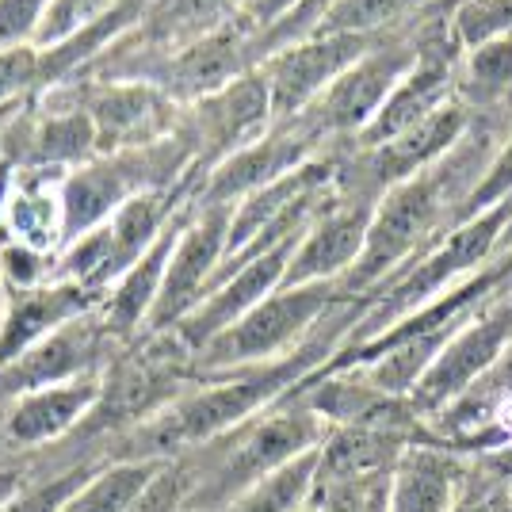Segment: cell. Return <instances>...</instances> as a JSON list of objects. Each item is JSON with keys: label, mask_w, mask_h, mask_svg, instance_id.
<instances>
[{"label": "cell", "mask_w": 512, "mask_h": 512, "mask_svg": "<svg viewBox=\"0 0 512 512\" xmlns=\"http://www.w3.org/2000/svg\"><path fill=\"white\" fill-rule=\"evenodd\" d=\"M509 230H512V195L505 203L490 207V211L467 218V222H455L448 234L436 237L413 264H406L398 276L390 279V283H383L371 295V306H367L360 329L352 333L348 344L379 337L390 325L409 318L413 310L436 302L440 295H448L451 287H459L470 276H478L482 268H490L493 260H497V253H501Z\"/></svg>", "instance_id": "6da1fadb"}, {"label": "cell", "mask_w": 512, "mask_h": 512, "mask_svg": "<svg viewBox=\"0 0 512 512\" xmlns=\"http://www.w3.org/2000/svg\"><path fill=\"white\" fill-rule=\"evenodd\" d=\"M348 299L337 283H310V287H279L276 295L256 306L253 314L218 333L211 344L195 352V371L199 375H222V371H241L256 363H272L291 356L295 348L314 337L321 321L329 318L341 302Z\"/></svg>", "instance_id": "7a4b0ae2"}, {"label": "cell", "mask_w": 512, "mask_h": 512, "mask_svg": "<svg viewBox=\"0 0 512 512\" xmlns=\"http://www.w3.org/2000/svg\"><path fill=\"white\" fill-rule=\"evenodd\" d=\"M417 54H421V20L406 31L383 35L363 58L348 65L299 119L318 134L325 146H337L341 138H352V146H356V138L383 111L386 96L417 65Z\"/></svg>", "instance_id": "3957f363"}, {"label": "cell", "mask_w": 512, "mask_h": 512, "mask_svg": "<svg viewBox=\"0 0 512 512\" xmlns=\"http://www.w3.org/2000/svg\"><path fill=\"white\" fill-rule=\"evenodd\" d=\"M512 348V283L501 287L474 318L444 344V352L428 367V375L413 390V406L421 417L444 413L463 394L474 390L493 371V363Z\"/></svg>", "instance_id": "277c9868"}, {"label": "cell", "mask_w": 512, "mask_h": 512, "mask_svg": "<svg viewBox=\"0 0 512 512\" xmlns=\"http://www.w3.org/2000/svg\"><path fill=\"white\" fill-rule=\"evenodd\" d=\"M230 211L234 207H199L195 203V214L188 218L184 234L172 249L161 295H157V306L146 321V337H169L172 329L207 299L214 276L226 260Z\"/></svg>", "instance_id": "5b68a950"}, {"label": "cell", "mask_w": 512, "mask_h": 512, "mask_svg": "<svg viewBox=\"0 0 512 512\" xmlns=\"http://www.w3.org/2000/svg\"><path fill=\"white\" fill-rule=\"evenodd\" d=\"M383 35H310L283 46L256 65L272 96V119L291 123L341 77L348 65L363 58Z\"/></svg>", "instance_id": "8992f818"}, {"label": "cell", "mask_w": 512, "mask_h": 512, "mask_svg": "<svg viewBox=\"0 0 512 512\" xmlns=\"http://www.w3.org/2000/svg\"><path fill=\"white\" fill-rule=\"evenodd\" d=\"M325 150H333V146H325L302 119L276 123L268 134H260L256 142H249L245 150H237L226 161H218L203 176L195 203L199 207H234L245 195H253L260 188L283 180V176H291V172L302 169L306 161H314Z\"/></svg>", "instance_id": "52a82bcc"}, {"label": "cell", "mask_w": 512, "mask_h": 512, "mask_svg": "<svg viewBox=\"0 0 512 512\" xmlns=\"http://www.w3.org/2000/svg\"><path fill=\"white\" fill-rule=\"evenodd\" d=\"M375 195L344 188L333 195L321 214L306 226L299 249L291 256V268L283 287H310V283H337L356 268L363 245H367V230H371V214H375Z\"/></svg>", "instance_id": "ba28073f"}, {"label": "cell", "mask_w": 512, "mask_h": 512, "mask_svg": "<svg viewBox=\"0 0 512 512\" xmlns=\"http://www.w3.org/2000/svg\"><path fill=\"white\" fill-rule=\"evenodd\" d=\"M180 127L192 138L199 169L207 176L218 161H226L230 153L245 150L249 142H256L260 134H268V130L276 127L272 96H268L264 77L253 69V73L237 77L234 85H226L222 92L188 104V115H184Z\"/></svg>", "instance_id": "9c48e42d"}, {"label": "cell", "mask_w": 512, "mask_h": 512, "mask_svg": "<svg viewBox=\"0 0 512 512\" xmlns=\"http://www.w3.org/2000/svg\"><path fill=\"white\" fill-rule=\"evenodd\" d=\"M104 394L107 371L16 394L4 406V444H12L16 451H43L50 444H62L104 406Z\"/></svg>", "instance_id": "30bf717a"}, {"label": "cell", "mask_w": 512, "mask_h": 512, "mask_svg": "<svg viewBox=\"0 0 512 512\" xmlns=\"http://www.w3.org/2000/svg\"><path fill=\"white\" fill-rule=\"evenodd\" d=\"M81 107L96 123L100 153L142 150L153 142H165L180 127L176 100L153 81H104L85 92Z\"/></svg>", "instance_id": "8fae6325"}, {"label": "cell", "mask_w": 512, "mask_h": 512, "mask_svg": "<svg viewBox=\"0 0 512 512\" xmlns=\"http://www.w3.org/2000/svg\"><path fill=\"white\" fill-rule=\"evenodd\" d=\"M115 341L100 310H92L85 318L69 321L58 333H50L39 341L27 356L0 371V398H16L39 386L69 383L92 371H104V352Z\"/></svg>", "instance_id": "7c38bea8"}, {"label": "cell", "mask_w": 512, "mask_h": 512, "mask_svg": "<svg viewBox=\"0 0 512 512\" xmlns=\"http://www.w3.org/2000/svg\"><path fill=\"white\" fill-rule=\"evenodd\" d=\"M104 299L73 279H46L35 287L8 291V306L0 318V371L27 356L39 341L58 333L69 321L100 310Z\"/></svg>", "instance_id": "4fadbf2b"}, {"label": "cell", "mask_w": 512, "mask_h": 512, "mask_svg": "<svg viewBox=\"0 0 512 512\" xmlns=\"http://www.w3.org/2000/svg\"><path fill=\"white\" fill-rule=\"evenodd\" d=\"M467 467L448 440H428L402 451L390 470V512H451L467 486Z\"/></svg>", "instance_id": "5bb4252c"}, {"label": "cell", "mask_w": 512, "mask_h": 512, "mask_svg": "<svg viewBox=\"0 0 512 512\" xmlns=\"http://www.w3.org/2000/svg\"><path fill=\"white\" fill-rule=\"evenodd\" d=\"M165 463L169 459L157 455H115L92 467V474L65 501L62 512H134L161 478Z\"/></svg>", "instance_id": "9a60e30c"}, {"label": "cell", "mask_w": 512, "mask_h": 512, "mask_svg": "<svg viewBox=\"0 0 512 512\" xmlns=\"http://www.w3.org/2000/svg\"><path fill=\"white\" fill-rule=\"evenodd\" d=\"M92 157H100V134L85 107H62L46 111L31 127L23 146V169L73 172Z\"/></svg>", "instance_id": "2e32d148"}, {"label": "cell", "mask_w": 512, "mask_h": 512, "mask_svg": "<svg viewBox=\"0 0 512 512\" xmlns=\"http://www.w3.org/2000/svg\"><path fill=\"white\" fill-rule=\"evenodd\" d=\"M444 4L448 0H329L314 35H390Z\"/></svg>", "instance_id": "e0dca14e"}, {"label": "cell", "mask_w": 512, "mask_h": 512, "mask_svg": "<svg viewBox=\"0 0 512 512\" xmlns=\"http://www.w3.org/2000/svg\"><path fill=\"white\" fill-rule=\"evenodd\" d=\"M459 100L474 111H512V35L463 54Z\"/></svg>", "instance_id": "ac0fdd59"}, {"label": "cell", "mask_w": 512, "mask_h": 512, "mask_svg": "<svg viewBox=\"0 0 512 512\" xmlns=\"http://www.w3.org/2000/svg\"><path fill=\"white\" fill-rule=\"evenodd\" d=\"M142 8H146V0H119L100 23H92L81 35H73V39H65V43L43 50V88L62 85L73 69H81V65H88L92 58H100L107 46L127 31L130 23H138Z\"/></svg>", "instance_id": "d6986e66"}, {"label": "cell", "mask_w": 512, "mask_h": 512, "mask_svg": "<svg viewBox=\"0 0 512 512\" xmlns=\"http://www.w3.org/2000/svg\"><path fill=\"white\" fill-rule=\"evenodd\" d=\"M318 463H321V448L306 451L302 459L287 463L283 470L260 478L256 486L234 497L226 509L218 512H302L310 505V493H314V482H318Z\"/></svg>", "instance_id": "ffe728a7"}, {"label": "cell", "mask_w": 512, "mask_h": 512, "mask_svg": "<svg viewBox=\"0 0 512 512\" xmlns=\"http://www.w3.org/2000/svg\"><path fill=\"white\" fill-rule=\"evenodd\" d=\"M249 8V0H169L161 8V31L176 46H188L218 27L234 23Z\"/></svg>", "instance_id": "44dd1931"}, {"label": "cell", "mask_w": 512, "mask_h": 512, "mask_svg": "<svg viewBox=\"0 0 512 512\" xmlns=\"http://www.w3.org/2000/svg\"><path fill=\"white\" fill-rule=\"evenodd\" d=\"M444 12L451 39L463 54L512 35V0H455Z\"/></svg>", "instance_id": "7402d4cb"}, {"label": "cell", "mask_w": 512, "mask_h": 512, "mask_svg": "<svg viewBox=\"0 0 512 512\" xmlns=\"http://www.w3.org/2000/svg\"><path fill=\"white\" fill-rule=\"evenodd\" d=\"M115 4H119V0H50V4H46L43 27H39V35H35V46H39V50H50V46L81 35L85 27L104 20Z\"/></svg>", "instance_id": "603a6c76"}, {"label": "cell", "mask_w": 512, "mask_h": 512, "mask_svg": "<svg viewBox=\"0 0 512 512\" xmlns=\"http://www.w3.org/2000/svg\"><path fill=\"white\" fill-rule=\"evenodd\" d=\"M43 88V50L39 46H12L0 50V111L20 104L23 96Z\"/></svg>", "instance_id": "cb8c5ba5"}, {"label": "cell", "mask_w": 512, "mask_h": 512, "mask_svg": "<svg viewBox=\"0 0 512 512\" xmlns=\"http://www.w3.org/2000/svg\"><path fill=\"white\" fill-rule=\"evenodd\" d=\"M505 394H512V348L493 363V371L482 379V383H474L470 394H463L455 406L444 409V417H451V428H459L463 421H474L478 413L497 409L501 402H505Z\"/></svg>", "instance_id": "d4e9b609"}, {"label": "cell", "mask_w": 512, "mask_h": 512, "mask_svg": "<svg viewBox=\"0 0 512 512\" xmlns=\"http://www.w3.org/2000/svg\"><path fill=\"white\" fill-rule=\"evenodd\" d=\"M512 195V134H505V142L497 146V153H493L490 169H486V176H482V184L470 192L467 207H463V214H459V222H467V218H474V214L490 211V207H497V203H505Z\"/></svg>", "instance_id": "484cf974"}, {"label": "cell", "mask_w": 512, "mask_h": 512, "mask_svg": "<svg viewBox=\"0 0 512 512\" xmlns=\"http://www.w3.org/2000/svg\"><path fill=\"white\" fill-rule=\"evenodd\" d=\"M50 0H0V50L35 46Z\"/></svg>", "instance_id": "4316f807"}, {"label": "cell", "mask_w": 512, "mask_h": 512, "mask_svg": "<svg viewBox=\"0 0 512 512\" xmlns=\"http://www.w3.org/2000/svg\"><path fill=\"white\" fill-rule=\"evenodd\" d=\"M451 512H512V486L493 478L490 470H486V478H467Z\"/></svg>", "instance_id": "83f0119b"}, {"label": "cell", "mask_w": 512, "mask_h": 512, "mask_svg": "<svg viewBox=\"0 0 512 512\" xmlns=\"http://www.w3.org/2000/svg\"><path fill=\"white\" fill-rule=\"evenodd\" d=\"M16 157H8V153H0V222H4V211H8V199L16 192Z\"/></svg>", "instance_id": "f1b7e54d"}, {"label": "cell", "mask_w": 512, "mask_h": 512, "mask_svg": "<svg viewBox=\"0 0 512 512\" xmlns=\"http://www.w3.org/2000/svg\"><path fill=\"white\" fill-rule=\"evenodd\" d=\"M386 490H390V474H386L383 482H375L371 493L363 497V509L360 512H390V501H386Z\"/></svg>", "instance_id": "f546056e"}, {"label": "cell", "mask_w": 512, "mask_h": 512, "mask_svg": "<svg viewBox=\"0 0 512 512\" xmlns=\"http://www.w3.org/2000/svg\"><path fill=\"white\" fill-rule=\"evenodd\" d=\"M4 306H8V283L0 276V318H4Z\"/></svg>", "instance_id": "4dcf8cb0"}, {"label": "cell", "mask_w": 512, "mask_h": 512, "mask_svg": "<svg viewBox=\"0 0 512 512\" xmlns=\"http://www.w3.org/2000/svg\"><path fill=\"white\" fill-rule=\"evenodd\" d=\"M509 245H512V230H509V234H505V245H501V253H505V249H509ZM501 253H497V256H501Z\"/></svg>", "instance_id": "1f68e13d"}, {"label": "cell", "mask_w": 512, "mask_h": 512, "mask_svg": "<svg viewBox=\"0 0 512 512\" xmlns=\"http://www.w3.org/2000/svg\"><path fill=\"white\" fill-rule=\"evenodd\" d=\"M501 260H509V264H512V245L505 249V253H501Z\"/></svg>", "instance_id": "d6a6232c"}, {"label": "cell", "mask_w": 512, "mask_h": 512, "mask_svg": "<svg viewBox=\"0 0 512 512\" xmlns=\"http://www.w3.org/2000/svg\"><path fill=\"white\" fill-rule=\"evenodd\" d=\"M451 4H455V0H448V4H444V8H451Z\"/></svg>", "instance_id": "836d02e7"}]
</instances>
